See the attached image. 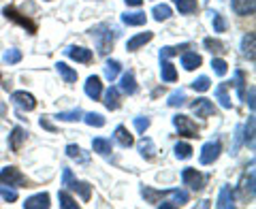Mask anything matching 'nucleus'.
<instances>
[{"label":"nucleus","instance_id":"obj_1","mask_svg":"<svg viewBox=\"0 0 256 209\" xmlns=\"http://www.w3.org/2000/svg\"><path fill=\"white\" fill-rule=\"evenodd\" d=\"M64 186H68L73 192H79L84 200H90V196H92V188H90V184L73 180V173H70V168H64Z\"/></svg>","mask_w":256,"mask_h":209},{"label":"nucleus","instance_id":"obj_2","mask_svg":"<svg viewBox=\"0 0 256 209\" xmlns=\"http://www.w3.org/2000/svg\"><path fill=\"white\" fill-rule=\"evenodd\" d=\"M0 182L6 184V186H13V188L26 186V178H24V173L20 171V168H15V166L2 168V171H0Z\"/></svg>","mask_w":256,"mask_h":209},{"label":"nucleus","instance_id":"obj_3","mask_svg":"<svg viewBox=\"0 0 256 209\" xmlns=\"http://www.w3.org/2000/svg\"><path fill=\"white\" fill-rule=\"evenodd\" d=\"M92 32H94L96 41H98V54L107 56V54H109V50H111V47H114L116 34H111L107 26H100V28H96V30H92Z\"/></svg>","mask_w":256,"mask_h":209},{"label":"nucleus","instance_id":"obj_4","mask_svg":"<svg viewBox=\"0 0 256 209\" xmlns=\"http://www.w3.org/2000/svg\"><path fill=\"white\" fill-rule=\"evenodd\" d=\"M173 124H175V128L180 130V134H184V136H198V128H196V124L192 122L188 116L178 114V116L173 118Z\"/></svg>","mask_w":256,"mask_h":209},{"label":"nucleus","instance_id":"obj_5","mask_svg":"<svg viewBox=\"0 0 256 209\" xmlns=\"http://www.w3.org/2000/svg\"><path fill=\"white\" fill-rule=\"evenodd\" d=\"M182 182L192 190H201L205 184V175L198 173L196 168H184L182 171Z\"/></svg>","mask_w":256,"mask_h":209},{"label":"nucleus","instance_id":"obj_6","mask_svg":"<svg viewBox=\"0 0 256 209\" xmlns=\"http://www.w3.org/2000/svg\"><path fill=\"white\" fill-rule=\"evenodd\" d=\"M220 152H222L220 141H210V143H205L203 150H201V164H214L216 160H218Z\"/></svg>","mask_w":256,"mask_h":209},{"label":"nucleus","instance_id":"obj_7","mask_svg":"<svg viewBox=\"0 0 256 209\" xmlns=\"http://www.w3.org/2000/svg\"><path fill=\"white\" fill-rule=\"evenodd\" d=\"M192 111L196 114V118H210L216 114V107L210 98H196L192 102Z\"/></svg>","mask_w":256,"mask_h":209},{"label":"nucleus","instance_id":"obj_8","mask_svg":"<svg viewBox=\"0 0 256 209\" xmlns=\"http://www.w3.org/2000/svg\"><path fill=\"white\" fill-rule=\"evenodd\" d=\"M13 100H15V104L18 107H22V109H26V111H32L36 107V100H34V96H32L30 92H13Z\"/></svg>","mask_w":256,"mask_h":209},{"label":"nucleus","instance_id":"obj_9","mask_svg":"<svg viewBox=\"0 0 256 209\" xmlns=\"http://www.w3.org/2000/svg\"><path fill=\"white\" fill-rule=\"evenodd\" d=\"M86 94L90 96L92 100H98L100 98V94H102V84H100V77H88V82H86Z\"/></svg>","mask_w":256,"mask_h":209},{"label":"nucleus","instance_id":"obj_10","mask_svg":"<svg viewBox=\"0 0 256 209\" xmlns=\"http://www.w3.org/2000/svg\"><path fill=\"white\" fill-rule=\"evenodd\" d=\"M66 56H68V58H73L75 62H84V64L92 62V52H90V50H86V47H77V45L68 47V50H66Z\"/></svg>","mask_w":256,"mask_h":209},{"label":"nucleus","instance_id":"obj_11","mask_svg":"<svg viewBox=\"0 0 256 209\" xmlns=\"http://www.w3.org/2000/svg\"><path fill=\"white\" fill-rule=\"evenodd\" d=\"M233 11L239 15V18H248V15L254 13V6H256V0H233Z\"/></svg>","mask_w":256,"mask_h":209},{"label":"nucleus","instance_id":"obj_12","mask_svg":"<svg viewBox=\"0 0 256 209\" xmlns=\"http://www.w3.org/2000/svg\"><path fill=\"white\" fill-rule=\"evenodd\" d=\"M26 209H47L50 207V194L47 192H41V194H34L26 198V203H24Z\"/></svg>","mask_w":256,"mask_h":209},{"label":"nucleus","instance_id":"obj_13","mask_svg":"<svg viewBox=\"0 0 256 209\" xmlns=\"http://www.w3.org/2000/svg\"><path fill=\"white\" fill-rule=\"evenodd\" d=\"M2 13L6 15V20H13V22H18L20 26L28 28V30H30V34H34V32H36V26H34V24H32L28 18H22V15H20L18 11H15V9H9V6H6V9H4Z\"/></svg>","mask_w":256,"mask_h":209},{"label":"nucleus","instance_id":"obj_14","mask_svg":"<svg viewBox=\"0 0 256 209\" xmlns=\"http://www.w3.org/2000/svg\"><path fill=\"white\" fill-rule=\"evenodd\" d=\"M152 38H154V32H143V34H137V36H132L130 41H128V45H126V50L128 52H137V50H141L146 43H150Z\"/></svg>","mask_w":256,"mask_h":209},{"label":"nucleus","instance_id":"obj_15","mask_svg":"<svg viewBox=\"0 0 256 209\" xmlns=\"http://www.w3.org/2000/svg\"><path fill=\"white\" fill-rule=\"evenodd\" d=\"M201 56L198 54H194V52H184L182 54V66L186 68V70H194V68H198L201 66Z\"/></svg>","mask_w":256,"mask_h":209},{"label":"nucleus","instance_id":"obj_16","mask_svg":"<svg viewBox=\"0 0 256 209\" xmlns=\"http://www.w3.org/2000/svg\"><path fill=\"white\" fill-rule=\"evenodd\" d=\"M162 62H160V73H162V82L166 84H173L175 79H178V70H175L173 64L166 60V58H160Z\"/></svg>","mask_w":256,"mask_h":209},{"label":"nucleus","instance_id":"obj_17","mask_svg":"<svg viewBox=\"0 0 256 209\" xmlns=\"http://www.w3.org/2000/svg\"><path fill=\"white\" fill-rule=\"evenodd\" d=\"M120 90H122L124 94H134L137 92V84H134L132 70H128V73L122 75V79H120Z\"/></svg>","mask_w":256,"mask_h":209},{"label":"nucleus","instance_id":"obj_18","mask_svg":"<svg viewBox=\"0 0 256 209\" xmlns=\"http://www.w3.org/2000/svg\"><path fill=\"white\" fill-rule=\"evenodd\" d=\"M116 141H118L122 148H130L132 143H134L132 134L128 132V128H126V126H118V128H116Z\"/></svg>","mask_w":256,"mask_h":209},{"label":"nucleus","instance_id":"obj_19","mask_svg":"<svg viewBox=\"0 0 256 209\" xmlns=\"http://www.w3.org/2000/svg\"><path fill=\"white\" fill-rule=\"evenodd\" d=\"M56 68H58V73L62 75V79L66 84H75L77 82V70H73L68 66V64H64V62H58L56 64Z\"/></svg>","mask_w":256,"mask_h":209},{"label":"nucleus","instance_id":"obj_20","mask_svg":"<svg viewBox=\"0 0 256 209\" xmlns=\"http://www.w3.org/2000/svg\"><path fill=\"white\" fill-rule=\"evenodd\" d=\"M92 150L96 152V154H100V156H109L111 152H114V146H111L109 139H94L92 141Z\"/></svg>","mask_w":256,"mask_h":209},{"label":"nucleus","instance_id":"obj_21","mask_svg":"<svg viewBox=\"0 0 256 209\" xmlns=\"http://www.w3.org/2000/svg\"><path fill=\"white\" fill-rule=\"evenodd\" d=\"M146 13H141V11H137V13H124L122 15V22L126 24V26H143L146 24Z\"/></svg>","mask_w":256,"mask_h":209},{"label":"nucleus","instance_id":"obj_22","mask_svg":"<svg viewBox=\"0 0 256 209\" xmlns=\"http://www.w3.org/2000/svg\"><path fill=\"white\" fill-rule=\"evenodd\" d=\"M218 207L220 209H228V207H235V200H233V192H230V188L224 186L220 190L218 194Z\"/></svg>","mask_w":256,"mask_h":209},{"label":"nucleus","instance_id":"obj_23","mask_svg":"<svg viewBox=\"0 0 256 209\" xmlns=\"http://www.w3.org/2000/svg\"><path fill=\"white\" fill-rule=\"evenodd\" d=\"M105 107L111 109V111L120 107V90L118 88H109V90L105 92Z\"/></svg>","mask_w":256,"mask_h":209},{"label":"nucleus","instance_id":"obj_24","mask_svg":"<svg viewBox=\"0 0 256 209\" xmlns=\"http://www.w3.org/2000/svg\"><path fill=\"white\" fill-rule=\"evenodd\" d=\"M254 43H256L254 32H248L242 41V50H244V56H248L250 60H254Z\"/></svg>","mask_w":256,"mask_h":209},{"label":"nucleus","instance_id":"obj_25","mask_svg":"<svg viewBox=\"0 0 256 209\" xmlns=\"http://www.w3.org/2000/svg\"><path fill=\"white\" fill-rule=\"evenodd\" d=\"M26 139V130L24 128H13V134H11V150L13 152H20L22 150V143Z\"/></svg>","mask_w":256,"mask_h":209},{"label":"nucleus","instance_id":"obj_26","mask_svg":"<svg viewBox=\"0 0 256 209\" xmlns=\"http://www.w3.org/2000/svg\"><path fill=\"white\" fill-rule=\"evenodd\" d=\"M175 4H178V11L182 15H190L198 9V2L196 0H175Z\"/></svg>","mask_w":256,"mask_h":209},{"label":"nucleus","instance_id":"obj_27","mask_svg":"<svg viewBox=\"0 0 256 209\" xmlns=\"http://www.w3.org/2000/svg\"><path fill=\"white\" fill-rule=\"evenodd\" d=\"M152 15H154L156 22H164L171 18V6L169 4H156L154 9H152Z\"/></svg>","mask_w":256,"mask_h":209},{"label":"nucleus","instance_id":"obj_28","mask_svg":"<svg viewBox=\"0 0 256 209\" xmlns=\"http://www.w3.org/2000/svg\"><path fill=\"white\" fill-rule=\"evenodd\" d=\"M226 88H228L226 84H220L218 88H216V98L220 100V104H222L224 109H230L233 104H230V98H228V94H226Z\"/></svg>","mask_w":256,"mask_h":209},{"label":"nucleus","instance_id":"obj_29","mask_svg":"<svg viewBox=\"0 0 256 209\" xmlns=\"http://www.w3.org/2000/svg\"><path fill=\"white\" fill-rule=\"evenodd\" d=\"M120 68L122 66H120L118 60H107L105 62V77L109 79V82H114V79L120 75Z\"/></svg>","mask_w":256,"mask_h":209},{"label":"nucleus","instance_id":"obj_30","mask_svg":"<svg viewBox=\"0 0 256 209\" xmlns=\"http://www.w3.org/2000/svg\"><path fill=\"white\" fill-rule=\"evenodd\" d=\"M58 120H62V122H75V120H82L84 118V111L82 109H73V111H62V114L56 116Z\"/></svg>","mask_w":256,"mask_h":209},{"label":"nucleus","instance_id":"obj_31","mask_svg":"<svg viewBox=\"0 0 256 209\" xmlns=\"http://www.w3.org/2000/svg\"><path fill=\"white\" fill-rule=\"evenodd\" d=\"M139 152H141L143 158H152V156H154V152H156L154 141H152V139H143V141L139 143Z\"/></svg>","mask_w":256,"mask_h":209},{"label":"nucleus","instance_id":"obj_32","mask_svg":"<svg viewBox=\"0 0 256 209\" xmlns=\"http://www.w3.org/2000/svg\"><path fill=\"white\" fill-rule=\"evenodd\" d=\"M58 198H60V205H62L64 209H77V200L70 196L66 190H62L60 194H58Z\"/></svg>","mask_w":256,"mask_h":209},{"label":"nucleus","instance_id":"obj_33","mask_svg":"<svg viewBox=\"0 0 256 209\" xmlns=\"http://www.w3.org/2000/svg\"><path fill=\"white\" fill-rule=\"evenodd\" d=\"M0 196H2L6 203H13V200H18V190L6 188V184L0 182Z\"/></svg>","mask_w":256,"mask_h":209},{"label":"nucleus","instance_id":"obj_34","mask_svg":"<svg viewBox=\"0 0 256 209\" xmlns=\"http://www.w3.org/2000/svg\"><path fill=\"white\" fill-rule=\"evenodd\" d=\"M188 43H184V45H178V47H164L162 52H160V58H169V56H180L184 54V50H188Z\"/></svg>","mask_w":256,"mask_h":209},{"label":"nucleus","instance_id":"obj_35","mask_svg":"<svg viewBox=\"0 0 256 209\" xmlns=\"http://www.w3.org/2000/svg\"><path fill=\"white\" fill-rule=\"evenodd\" d=\"M184 100H186V94H184V90H175L173 94H169V100H166V104H169V107H180V104H184Z\"/></svg>","mask_w":256,"mask_h":209},{"label":"nucleus","instance_id":"obj_36","mask_svg":"<svg viewBox=\"0 0 256 209\" xmlns=\"http://www.w3.org/2000/svg\"><path fill=\"white\" fill-rule=\"evenodd\" d=\"M84 120H86V124H88V126H96V128L105 126V118H102L100 114H86Z\"/></svg>","mask_w":256,"mask_h":209},{"label":"nucleus","instance_id":"obj_37","mask_svg":"<svg viewBox=\"0 0 256 209\" xmlns=\"http://www.w3.org/2000/svg\"><path fill=\"white\" fill-rule=\"evenodd\" d=\"M210 86H212V82H210V77H198V79H194L192 82V90H196V92H207L210 90Z\"/></svg>","mask_w":256,"mask_h":209},{"label":"nucleus","instance_id":"obj_38","mask_svg":"<svg viewBox=\"0 0 256 209\" xmlns=\"http://www.w3.org/2000/svg\"><path fill=\"white\" fill-rule=\"evenodd\" d=\"M212 68H214V73H216V75L224 77V75H226V70H228V64L224 62L222 58H214V60H212Z\"/></svg>","mask_w":256,"mask_h":209},{"label":"nucleus","instance_id":"obj_39","mask_svg":"<svg viewBox=\"0 0 256 209\" xmlns=\"http://www.w3.org/2000/svg\"><path fill=\"white\" fill-rule=\"evenodd\" d=\"M175 156L182 158V160H186V158L192 156V148L188 146V143H178V146H175Z\"/></svg>","mask_w":256,"mask_h":209},{"label":"nucleus","instance_id":"obj_40","mask_svg":"<svg viewBox=\"0 0 256 209\" xmlns=\"http://www.w3.org/2000/svg\"><path fill=\"white\" fill-rule=\"evenodd\" d=\"M203 45H205L212 54H222V52H224V45H222L220 41H216V38H205Z\"/></svg>","mask_w":256,"mask_h":209},{"label":"nucleus","instance_id":"obj_41","mask_svg":"<svg viewBox=\"0 0 256 209\" xmlns=\"http://www.w3.org/2000/svg\"><path fill=\"white\" fill-rule=\"evenodd\" d=\"M246 143L250 148H254V118L248 120V126H246Z\"/></svg>","mask_w":256,"mask_h":209},{"label":"nucleus","instance_id":"obj_42","mask_svg":"<svg viewBox=\"0 0 256 209\" xmlns=\"http://www.w3.org/2000/svg\"><path fill=\"white\" fill-rule=\"evenodd\" d=\"M214 15V32H224V30H226V22H224V18H222V15L220 13H212Z\"/></svg>","mask_w":256,"mask_h":209},{"label":"nucleus","instance_id":"obj_43","mask_svg":"<svg viewBox=\"0 0 256 209\" xmlns=\"http://www.w3.org/2000/svg\"><path fill=\"white\" fill-rule=\"evenodd\" d=\"M22 60V52L20 50H9L4 54V62H9V64H18Z\"/></svg>","mask_w":256,"mask_h":209},{"label":"nucleus","instance_id":"obj_44","mask_svg":"<svg viewBox=\"0 0 256 209\" xmlns=\"http://www.w3.org/2000/svg\"><path fill=\"white\" fill-rule=\"evenodd\" d=\"M66 154H68V158H77V160H84V162L88 160L86 156H82V148H79V146H68Z\"/></svg>","mask_w":256,"mask_h":209},{"label":"nucleus","instance_id":"obj_45","mask_svg":"<svg viewBox=\"0 0 256 209\" xmlns=\"http://www.w3.org/2000/svg\"><path fill=\"white\" fill-rule=\"evenodd\" d=\"M235 86H237L239 98H244V96H246V90H244V73H242V70H237V73H235Z\"/></svg>","mask_w":256,"mask_h":209},{"label":"nucleus","instance_id":"obj_46","mask_svg":"<svg viewBox=\"0 0 256 209\" xmlns=\"http://www.w3.org/2000/svg\"><path fill=\"white\" fill-rule=\"evenodd\" d=\"M134 128H137V132H146L150 128V120L148 118H134Z\"/></svg>","mask_w":256,"mask_h":209},{"label":"nucleus","instance_id":"obj_47","mask_svg":"<svg viewBox=\"0 0 256 209\" xmlns=\"http://www.w3.org/2000/svg\"><path fill=\"white\" fill-rule=\"evenodd\" d=\"M244 192H248V194H254V173H250V178H248V182H244Z\"/></svg>","mask_w":256,"mask_h":209},{"label":"nucleus","instance_id":"obj_48","mask_svg":"<svg viewBox=\"0 0 256 209\" xmlns=\"http://www.w3.org/2000/svg\"><path fill=\"white\" fill-rule=\"evenodd\" d=\"M126 4L128 6H139V4H143V0H126Z\"/></svg>","mask_w":256,"mask_h":209},{"label":"nucleus","instance_id":"obj_49","mask_svg":"<svg viewBox=\"0 0 256 209\" xmlns=\"http://www.w3.org/2000/svg\"><path fill=\"white\" fill-rule=\"evenodd\" d=\"M0 79H2V75H0Z\"/></svg>","mask_w":256,"mask_h":209}]
</instances>
